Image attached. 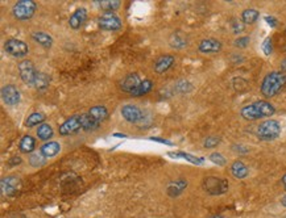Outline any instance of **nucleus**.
<instances>
[{
    "label": "nucleus",
    "mask_w": 286,
    "mask_h": 218,
    "mask_svg": "<svg viewBox=\"0 0 286 218\" xmlns=\"http://www.w3.org/2000/svg\"><path fill=\"white\" fill-rule=\"evenodd\" d=\"M274 113H276L274 105L265 100L254 101L252 104L243 107L240 110L241 117L247 120V121H256V120H260V118L272 117Z\"/></svg>",
    "instance_id": "f257e3e1"
},
{
    "label": "nucleus",
    "mask_w": 286,
    "mask_h": 218,
    "mask_svg": "<svg viewBox=\"0 0 286 218\" xmlns=\"http://www.w3.org/2000/svg\"><path fill=\"white\" fill-rule=\"evenodd\" d=\"M286 86V74L282 71H272L268 75H265L263 79L260 91L265 96L267 99H270L273 96H276L278 92Z\"/></svg>",
    "instance_id": "f03ea898"
},
{
    "label": "nucleus",
    "mask_w": 286,
    "mask_h": 218,
    "mask_svg": "<svg viewBox=\"0 0 286 218\" xmlns=\"http://www.w3.org/2000/svg\"><path fill=\"white\" fill-rule=\"evenodd\" d=\"M282 132L281 124L277 120H265L256 127V136L260 141H273Z\"/></svg>",
    "instance_id": "7ed1b4c3"
},
{
    "label": "nucleus",
    "mask_w": 286,
    "mask_h": 218,
    "mask_svg": "<svg viewBox=\"0 0 286 218\" xmlns=\"http://www.w3.org/2000/svg\"><path fill=\"white\" fill-rule=\"evenodd\" d=\"M202 188L204 191L207 192L209 195L213 196H219L226 193L230 188V184L226 179H222V177L216 176H207L203 179V183H202Z\"/></svg>",
    "instance_id": "20e7f679"
},
{
    "label": "nucleus",
    "mask_w": 286,
    "mask_h": 218,
    "mask_svg": "<svg viewBox=\"0 0 286 218\" xmlns=\"http://www.w3.org/2000/svg\"><path fill=\"white\" fill-rule=\"evenodd\" d=\"M37 9V4L33 0H20L12 8V15L16 20L25 21L32 17Z\"/></svg>",
    "instance_id": "39448f33"
},
{
    "label": "nucleus",
    "mask_w": 286,
    "mask_h": 218,
    "mask_svg": "<svg viewBox=\"0 0 286 218\" xmlns=\"http://www.w3.org/2000/svg\"><path fill=\"white\" fill-rule=\"evenodd\" d=\"M18 74H20V78L27 86H32L35 87L37 80V77H38V71L35 67L32 61L29 59H24L21 61L18 66Z\"/></svg>",
    "instance_id": "423d86ee"
},
{
    "label": "nucleus",
    "mask_w": 286,
    "mask_h": 218,
    "mask_svg": "<svg viewBox=\"0 0 286 218\" xmlns=\"http://www.w3.org/2000/svg\"><path fill=\"white\" fill-rule=\"evenodd\" d=\"M4 50L15 58H24L29 53V47L24 41L18 38H9L4 42Z\"/></svg>",
    "instance_id": "0eeeda50"
},
{
    "label": "nucleus",
    "mask_w": 286,
    "mask_h": 218,
    "mask_svg": "<svg viewBox=\"0 0 286 218\" xmlns=\"http://www.w3.org/2000/svg\"><path fill=\"white\" fill-rule=\"evenodd\" d=\"M98 25L103 31L114 32V31H119L122 28L123 23L115 12H108V14H102L98 17Z\"/></svg>",
    "instance_id": "6e6552de"
},
{
    "label": "nucleus",
    "mask_w": 286,
    "mask_h": 218,
    "mask_svg": "<svg viewBox=\"0 0 286 218\" xmlns=\"http://www.w3.org/2000/svg\"><path fill=\"white\" fill-rule=\"evenodd\" d=\"M79 130H82L81 114L69 117L58 127V132L61 136H70V134H74V133L79 132Z\"/></svg>",
    "instance_id": "1a4fd4ad"
},
{
    "label": "nucleus",
    "mask_w": 286,
    "mask_h": 218,
    "mask_svg": "<svg viewBox=\"0 0 286 218\" xmlns=\"http://www.w3.org/2000/svg\"><path fill=\"white\" fill-rule=\"evenodd\" d=\"M1 99L8 107H16L21 100V95L14 84H7L1 88Z\"/></svg>",
    "instance_id": "9d476101"
},
{
    "label": "nucleus",
    "mask_w": 286,
    "mask_h": 218,
    "mask_svg": "<svg viewBox=\"0 0 286 218\" xmlns=\"http://www.w3.org/2000/svg\"><path fill=\"white\" fill-rule=\"evenodd\" d=\"M120 113H122L123 118L128 121V123L131 124H139L140 121H143V118H144V113H143V110H141L139 107L136 105H124L120 110Z\"/></svg>",
    "instance_id": "9b49d317"
},
{
    "label": "nucleus",
    "mask_w": 286,
    "mask_h": 218,
    "mask_svg": "<svg viewBox=\"0 0 286 218\" xmlns=\"http://www.w3.org/2000/svg\"><path fill=\"white\" fill-rule=\"evenodd\" d=\"M222 42L219 40H215V38H204L199 42L198 45V50L202 53V54H216L219 51L222 50Z\"/></svg>",
    "instance_id": "f8f14e48"
},
{
    "label": "nucleus",
    "mask_w": 286,
    "mask_h": 218,
    "mask_svg": "<svg viewBox=\"0 0 286 218\" xmlns=\"http://www.w3.org/2000/svg\"><path fill=\"white\" fill-rule=\"evenodd\" d=\"M141 82H143V80H141L140 77H139L137 74H128L127 77L124 78L122 82H120V90H122L123 92H125V93L132 95V93L139 88Z\"/></svg>",
    "instance_id": "ddd939ff"
},
{
    "label": "nucleus",
    "mask_w": 286,
    "mask_h": 218,
    "mask_svg": "<svg viewBox=\"0 0 286 218\" xmlns=\"http://www.w3.org/2000/svg\"><path fill=\"white\" fill-rule=\"evenodd\" d=\"M0 188H1V195L11 196L20 188V179L16 176H7L1 179L0 182Z\"/></svg>",
    "instance_id": "4468645a"
},
{
    "label": "nucleus",
    "mask_w": 286,
    "mask_h": 218,
    "mask_svg": "<svg viewBox=\"0 0 286 218\" xmlns=\"http://www.w3.org/2000/svg\"><path fill=\"white\" fill-rule=\"evenodd\" d=\"M176 62V58L170 54H163L155 61L153 68L157 74H163L168 71L169 68H172V66Z\"/></svg>",
    "instance_id": "2eb2a0df"
},
{
    "label": "nucleus",
    "mask_w": 286,
    "mask_h": 218,
    "mask_svg": "<svg viewBox=\"0 0 286 218\" xmlns=\"http://www.w3.org/2000/svg\"><path fill=\"white\" fill-rule=\"evenodd\" d=\"M87 20V9L78 8L74 11V14L69 18V27L72 29H79Z\"/></svg>",
    "instance_id": "dca6fc26"
},
{
    "label": "nucleus",
    "mask_w": 286,
    "mask_h": 218,
    "mask_svg": "<svg viewBox=\"0 0 286 218\" xmlns=\"http://www.w3.org/2000/svg\"><path fill=\"white\" fill-rule=\"evenodd\" d=\"M189 186V183L185 179H177V180H173L166 186V192L170 197H177L182 193V192L186 189V187Z\"/></svg>",
    "instance_id": "f3484780"
},
{
    "label": "nucleus",
    "mask_w": 286,
    "mask_h": 218,
    "mask_svg": "<svg viewBox=\"0 0 286 218\" xmlns=\"http://www.w3.org/2000/svg\"><path fill=\"white\" fill-rule=\"evenodd\" d=\"M59 151H61V145L55 141L46 142L40 147V153L42 154V156H45L46 159H50L55 155H58Z\"/></svg>",
    "instance_id": "a211bd4d"
},
{
    "label": "nucleus",
    "mask_w": 286,
    "mask_h": 218,
    "mask_svg": "<svg viewBox=\"0 0 286 218\" xmlns=\"http://www.w3.org/2000/svg\"><path fill=\"white\" fill-rule=\"evenodd\" d=\"M87 113L90 114L91 117L94 118L95 121H98L99 124L105 123L106 120L108 118V110H107V108H106L105 105H95V107H92Z\"/></svg>",
    "instance_id": "6ab92c4d"
},
{
    "label": "nucleus",
    "mask_w": 286,
    "mask_h": 218,
    "mask_svg": "<svg viewBox=\"0 0 286 218\" xmlns=\"http://www.w3.org/2000/svg\"><path fill=\"white\" fill-rule=\"evenodd\" d=\"M169 45L173 49H183L187 46V37L182 32H174L169 37Z\"/></svg>",
    "instance_id": "aec40b11"
},
{
    "label": "nucleus",
    "mask_w": 286,
    "mask_h": 218,
    "mask_svg": "<svg viewBox=\"0 0 286 218\" xmlns=\"http://www.w3.org/2000/svg\"><path fill=\"white\" fill-rule=\"evenodd\" d=\"M36 147V140L32 136H24L18 143V149L24 154H32Z\"/></svg>",
    "instance_id": "412c9836"
},
{
    "label": "nucleus",
    "mask_w": 286,
    "mask_h": 218,
    "mask_svg": "<svg viewBox=\"0 0 286 218\" xmlns=\"http://www.w3.org/2000/svg\"><path fill=\"white\" fill-rule=\"evenodd\" d=\"M231 173L236 177V179H244V177L248 176L250 170H248V167H247L241 160H236V162L232 163Z\"/></svg>",
    "instance_id": "4be33fe9"
},
{
    "label": "nucleus",
    "mask_w": 286,
    "mask_h": 218,
    "mask_svg": "<svg viewBox=\"0 0 286 218\" xmlns=\"http://www.w3.org/2000/svg\"><path fill=\"white\" fill-rule=\"evenodd\" d=\"M81 123L82 130H85V132H92V130H96L100 126V124L95 121L89 113L81 114Z\"/></svg>",
    "instance_id": "5701e85b"
},
{
    "label": "nucleus",
    "mask_w": 286,
    "mask_h": 218,
    "mask_svg": "<svg viewBox=\"0 0 286 218\" xmlns=\"http://www.w3.org/2000/svg\"><path fill=\"white\" fill-rule=\"evenodd\" d=\"M32 38L38 44V45H41L42 47H45V49H49V47H52V45H53V38L45 32H33Z\"/></svg>",
    "instance_id": "b1692460"
},
{
    "label": "nucleus",
    "mask_w": 286,
    "mask_h": 218,
    "mask_svg": "<svg viewBox=\"0 0 286 218\" xmlns=\"http://www.w3.org/2000/svg\"><path fill=\"white\" fill-rule=\"evenodd\" d=\"M260 17V14L257 9L254 8H247L243 11L241 14V21L244 24H254Z\"/></svg>",
    "instance_id": "393cba45"
},
{
    "label": "nucleus",
    "mask_w": 286,
    "mask_h": 218,
    "mask_svg": "<svg viewBox=\"0 0 286 218\" xmlns=\"http://www.w3.org/2000/svg\"><path fill=\"white\" fill-rule=\"evenodd\" d=\"M54 132H53V127L50 126L49 124H42L40 126L37 127V137L41 141L49 142V140L53 137Z\"/></svg>",
    "instance_id": "a878e982"
},
{
    "label": "nucleus",
    "mask_w": 286,
    "mask_h": 218,
    "mask_svg": "<svg viewBox=\"0 0 286 218\" xmlns=\"http://www.w3.org/2000/svg\"><path fill=\"white\" fill-rule=\"evenodd\" d=\"M98 5L105 14L108 12H115L120 7V0H98Z\"/></svg>",
    "instance_id": "bb28decb"
},
{
    "label": "nucleus",
    "mask_w": 286,
    "mask_h": 218,
    "mask_svg": "<svg viewBox=\"0 0 286 218\" xmlns=\"http://www.w3.org/2000/svg\"><path fill=\"white\" fill-rule=\"evenodd\" d=\"M44 121H45V114L40 113V112H33V113H31L28 116L27 121H25V125H27L28 127L37 126V125L40 126V125L44 124Z\"/></svg>",
    "instance_id": "cd10ccee"
},
{
    "label": "nucleus",
    "mask_w": 286,
    "mask_h": 218,
    "mask_svg": "<svg viewBox=\"0 0 286 218\" xmlns=\"http://www.w3.org/2000/svg\"><path fill=\"white\" fill-rule=\"evenodd\" d=\"M153 82L150 80V79H145V80H143L141 82V84L139 86V88H137L136 91L133 92L131 96H133V97H139V96H143V95H146L148 92H150L152 90H153Z\"/></svg>",
    "instance_id": "c85d7f7f"
},
{
    "label": "nucleus",
    "mask_w": 286,
    "mask_h": 218,
    "mask_svg": "<svg viewBox=\"0 0 286 218\" xmlns=\"http://www.w3.org/2000/svg\"><path fill=\"white\" fill-rule=\"evenodd\" d=\"M168 155L172 156V158H183V159L189 160L193 164H202L204 162L203 158H197L194 155L186 154V153H182V151H179V153H169Z\"/></svg>",
    "instance_id": "c756f323"
},
{
    "label": "nucleus",
    "mask_w": 286,
    "mask_h": 218,
    "mask_svg": "<svg viewBox=\"0 0 286 218\" xmlns=\"http://www.w3.org/2000/svg\"><path fill=\"white\" fill-rule=\"evenodd\" d=\"M49 83H50V78L48 74L38 73V77H37V80H36V84H35V87H36L38 91H42V90L48 88Z\"/></svg>",
    "instance_id": "7c9ffc66"
},
{
    "label": "nucleus",
    "mask_w": 286,
    "mask_h": 218,
    "mask_svg": "<svg viewBox=\"0 0 286 218\" xmlns=\"http://www.w3.org/2000/svg\"><path fill=\"white\" fill-rule=\"evenodd\" d=\"M46 158L45 156H42L40 151H37V153H32L31 156H29V163L32 167H41V166H44L46 163Z\"/></svg>",
    "instance_id": "2f4dec72"
},
{
    "label": "nucleus",
    "mask_w": 286,
    "mask_h": 218,
    "mask_svg": "<svg viewBox=\"0 0 286 218\" xmlns=\"http://www.w3.org/2000/svg\"><path fill=\"white\" fill-rule=\"evenodd\" d=\"M174 90L178 93H189L190 91H193V84L190 82H187V80H179V82L176 83Z\"/></svg>",
    "instance_id": "473e14b6"
},
{
    "label": "nucleus",
    "mask_w": 286,
    "mask_h": 218,
    "mask_svg": "<svg viewBox=\"0 0 286 218\" xmlns=\"http://www.w3.org/2000/svg\"><path fill=\"white\" fill-rule=\"evenodd\" d=\"M232 87H233V90L235 91H244L247 90V87H248V82L243 79V78H235V79H232Z\"/></svg>",
    "instance_id": "72a5a7b5"
},
{
    "label": "nucleus",
    "mask_w": 286,
    "mask_h": 218,
    "mask_svg": "<svg viewBox=\"0 0 286 218\" xmlns=\"http://www.w3.org/2000/svg\"><path fill=\"white\" fill-rule=\"evenodd\" d=\"M231 29L232 32L235 34H240V33L244 32L245 29V24L241 21V20H237V18H233L231 21Z\"/></svg>",
    "instance_id": "f704fd0d"
},
{
    "label": "nucleus",
    "mask_w": 286,
    "mask_h": 218,
    "mask_svg": "<svg viewBox=\"0 0 286 218\" xmlns=\"http://www.w3.org/2000/svg\"><path fill=\"white\" fill-rule=\"evenodd\" d=\"M209 159L211 160L213 163L218 164V166H226V163H227V159H226L222 154H219V153H213V154H210Z\"/></svg>",
    "instance_id": "c9c22d12"
},
{
    "label": "nucleus",
    "mask_w": 286,
    "mask_h": 218,
    "mask_svg": "<svg viewBox=\"0 0 286 218\" xmlns=\"http://www.w3.org/2000/svg\"><path fill=\"white\" fill-rule=\"evenodd\" d=\"M220 143V138L219 137H207L203 142V146L206 149H214Z\"/></svg>",
    "instance_id": "e433bc0d"
},
{
    "label": "nucleus",
    "mask_w": 286,
    "mask_h": 218,
    "mask_svg": "<svg viewBox=\"0 0 286 218\" xmlns=\"http://www.w3.org/2000/svg\"><path fill=\"white\" fill-rule=\"evenodd\" d=\"M261 49H263L264 54L265 55H270L273 51V44H272V38L270 37H267L264 40L263 45H261Z\"/></svg>",
    "instance_id": "4c0bfd02"
},
{
    "label": "nucleus",
    "mask_w": 286,
    "mask_h": 218,
    "mask_svg": "<svg viewBox=\"0 0 286 218\" xmlns=\"http://www.w3.org/2000/svg\"><path fill=\"white\" fill-rule=\"evenodd\" d=\"M250 42V38L248 36H241L239 37L237 40H235V42H233V45L236 46V47H239V49H244V47H247L248 46V44Z\"/></svg>",
    "instance_id": "58836bf2"
},
{
    "label": "nucleus",
    "mask_w": 286,
    "mask_h": 218,
    "mask_svg": "<svg viewBox=\"0 0 286 218\" xmlns=\"http://www.w3.org/2000/svg\"><path fill=\"white\" fill-rule=\"evenodd\" d=\"M265 21H267L270 27L273 28L277 27V20H276L274 17H272V16H267V17H265Z\"/></svg>",
    "instance_id": "ea45409f"
},
{
    "label": "nucleus",
    "mask_w": 286,
    "mask_h": 218,
    "mask_svg": "<svg viewBox=\"0 0 286 218\" xmlns=\"http://www.w3.org/2000/svg\"><path fill=\"white\" fill-rule=\"evenodd\" d=\"M150 140H152V141L160 142V143H165V145H169V146H172V145H173V142L166 141V140H161V138H157V137H152V138H150Z\"/></svg>",
    "instance_id": "a19ab883"
},
{
    "label": "nucleus",
    "mask_w": 286,
    "mask_h": 218,
    "mask_svg": "<svg viewBox=\"0 0 286 218\" xmlns=\"http://www.w3.org/2000/svg\"><path fill=\"white\" fill-rule=\"evenodd\" d=\"M233 147H237V149H235V150L236 151H239V153H248V151H250V149H248V147H245V146H233Z\"/></svg>",
    "instance_id": "79ce46f5"
},
{
    "label": "nucleus",
    "mask_w": 286,
    "mask_h": 218,
    "mask_svg": "<svg viewBox=\"0 0 286 218\" xmlns=\"http://www.w3.org/2000/svg\"><path fill=\"white\" fill-rule=\"evenodd\" d=\"M281 70H282V73L286 74V58L281 62Z\"/></svg>",
    "instance_id": "37998d69"
},
{
    "label": "nucleus",
    "mask_w": 286,
    "mask_h": 218,
    "mask_svg": "<svg viewBox=\"0 0 286 218\" xmlns=\"http://www.w3.org/2000/svg\"><path fill=\"white\" fill-rule=\"evenodd\" d=\"M282 184H284V188H285L286 191V173L282 176Z\"/></svg>",
    "instance_id": "c03bdc74"
},
{
    "label": "nucleus",
    "mask_w": 286,
    "mask_h": 218,
    "mask_svg": "<svg viewBox=\"0 0 286 218\" xmlns=\"http://www.w3.org/2000/svg\"><path fill=\"white\" fill-rule=\"evenodd\" d=\"M281 204L284 205V206H285V208H286V195L284 196V197H282V199H281Z\"/></svg>",
    "instance_id": "a18cd8bd"
},
{
    "label": "nucleus",
    "mask_w": 286,
    "mask_h": 218,
    "mask_svg": "<svg viewBox=\"0 0 286 218\" xmlns=\"http://www.w3.org/2000/svg\"><path fill=\"white\" fill-rule=\"evenodd\" d=\"M210 218H226V217H223V216H213V217H210Z\"/></svg>",
    "instance_id": "49530a36"
}]
</instances>
